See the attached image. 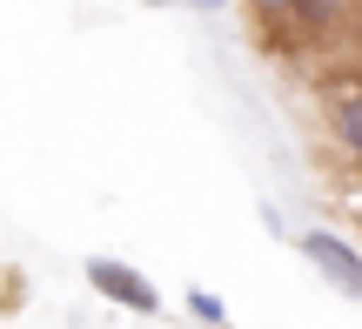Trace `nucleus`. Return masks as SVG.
I'll use <instances>...</instances> for the list:
<instances>
[{"label":"nucleus","instance_id":"1","mask_svg":"<svg viewBox=\"0 0 362 329\" xmlns=\"http://www.w3.org/2000/svg\"><path fill=\"white\" fill-rule=\"evenodd\" d=\"M88 289L107 296L115 309H128V316H161V289L141 276V269H128L121 255H94L88 262Z\"/></svg>","mask_w":362,"mask_h":329},{"label":"nucleus","instance_id":"2","mask_svg":"<svg viewBox=\"0 0 362 329\" xmlns=\"http://www.w3.org/2000/svg\"><path fill=\"white\" fill-rule=\"evenodd\" d=\"M302 255L322 269L329 289H342L349 303H362V249H356L349 236H336V229H309V236H302Z\"/></svg>","mask_w":362,"mask_h":329},{"label":"nucleus","instance_id":"3","mask_svg":"<svg viewBox=\"0 0 362 329\" xmlns=\"http://www.w3.org/2000/svg\"><path fill=\"white\" fill-rule=\"evenodd\" d=\"M248 7H255V13H262V27H275V34L322 40L329 27L349 13V0H248Z\"/></svg>","mask_w":362,"mask_h":329},{"label":"nucleus","instance_id":"4","mask_svg":"<svg viewBox=\"0 0 362 329\" xmlns=\"http://www.w3.org/2000/svg\"><path fill=\"white\" fill-rule=\"evenodd\" d=\"M329 134H336L342 155L362 168V88H342L336 101H329Z\"/></svg>","mask_w":362,"mask_h":329},{"label":"nucleus","instance_id":"5","mask_svg":"<svg viewBox=\"0 0 362 329\" xmlns=\"http://www.w3.org/2000/svg\"><path fill=\"white\" fill-rule=\"evenodd\" d=\"M188 316L208 323V329H228V303H221V296H208V289H188Z\"/></svg>","mask_w":362,"mask_h":329},{"label":"nucleus","instance_id":"6","mask_svg":"<svg viewBox=\"0 0 362 329\" xmlns=\"http://www.w3.org/2000/svg\"><path fill=\"white\" fill-rule=\"evenodd\" d=\"M188 7H194V13H215V7H228V0H188Z\"/></svg>","mask_w":362,"mask_h":329},{"label":"nucleus","instance_id":"7","mask_svg":"<svg viewBox=\"0 0 362 329\" xmlns=\"http://www.w3.org/2000/svg\"><path fill=\"white\" fill-rule=\"evenodd\" d=\"M148 7H168V0H148Z\"/></svg>","mask_w":362,"mask_h":329},{"label":"nucleus","instance_id":"8","mask_svg":"<svg viewBox=\"0 0 362 329\" xmlns=\"http://www.w3.org/2000/svg\"><path fill=\"white\" fill-rule=\"evenodd\" d=\"M356 229H362V209H356Z\"/></svg>","mask_w":362,"mask_h":329}]
</instances>
